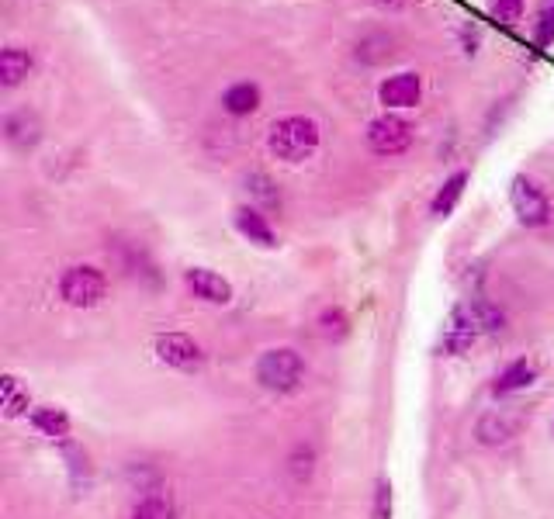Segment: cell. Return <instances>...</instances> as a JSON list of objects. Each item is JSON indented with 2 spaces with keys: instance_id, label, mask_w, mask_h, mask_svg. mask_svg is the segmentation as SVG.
I'll use <instances>...</instances> for the list:
<instances>
[{
  "instance_id": "d4e9b609",
  "label": "cell",
  "mask_w": 554,
  "mask_h": 519,
  "mask_svg": "<svg viewBox=\"0 0 554 519\" xmlns=\"http://www.w3.org/2000/svg\"><path fill=\"white\" fill-rule=\"evenodd\" d=\"M374 7H381V11H388V14H395V11H402L406 7V0H371Z\"/></svg>"
},
{
  "instance_id": "44dd1931",
  "label": "cell",
  "mask_w": 554,
  "mask_h": 519,
  "mask_svg": "<svg viewBox=\"0 0 554 519\" xmlns=\"http://www.w3.org/2000/svg\"><path fill=\"white\" fill-rule=\"evenodd\" d=\"M534 42L541 49H548L554 42V0H544L541 11H537V21H534Z\"/></svg>"
},
{
  "instance_id": "ac0fdd59",
  "label": "cell",
  "mask_w": 554,
  "mask_h": 519,
  "mask_svg": "<svg viewBox=\"0 0 554 519\" xmlns=\"http://www.w3.org/2000/svg\"><path fill=\"white\" fill-rule=\"evenodd\" d=\"M28 405H32L28 388H21V381L14 378V374H4V378H0V409H4V416L7 419L28 416Z\"/></svg>"
},
{
  "instance_id": "3957f363",
  "label": "cell",
  "mask_w": 554,
  "mask_h": 519,
  "mask_svg": "<svg viewBox=\"0 0 554 519\" xmlns=\"http://www.w3.org/2000/svg\"><path fill=\"white\" fill-rule=\"evenodd\" d=\"M257 381H260V388L277 391V395H288V391H295L305 381L302 353L291 350V346H274V350L260 353Z\"/></svg>"
},
{
  "instance_id": "ffe728a7",
  "label": "cell",
  "mask_w": 554,
  "mask_h": 519,
  "mask_svg": "<svg viewBox=\"0 0 554 519\" xmlns=\"http://www.w3.org/2000/svg\"><path fill=\"white\" fill-rule=\"evenodd\" d=\"M319 326H323V336H329V340H343L350 333V319L343 308H323Z\"/></svg>"
},
{
  "instance_id": "277c9868",
  "label": "cell",
  "mask_w": 554,
  "mask_h": 519,
  "mask_svg": "<svg viewBox=\"0 0 554 519\" xmlns=\"http://www.w3.org/2000/svg\"><path fill=\"white\" fill-rule=\"evenodd\" d=\"M104 295H108V277L91 263L66 267L63 277H59V298L73 308H94L104 302Z\"/></svg>"
},
{
  "instance_id": "7a4b0ae2",
  "label": "cell",
  "mask_w": 554,
  "mask_h": 519,
  "mask_svg": "<svg viewBox=\"0 0 554 519\" xmlns=\"http://www.w3.org/2000/svg\"><path fill=\"white\" fill-rule=\"evenodd\" d=\"M319 139H323V129H319L316 118L284 115L267 132V149L281 163H305L319 149Z\"/></svg>"
},
{
  "instance_id": "2e32d148",
  "label": "cell",
  "mask_w": 554,
  "mask_h": 519,
  "mask_svg": "<svg viewBox=\"0 0 554 519\" xmlns=\"http://www.w3.org/2000/svg\"><path fill=\"white\" fill-rule=\"evenodd\" d=\"M236 229H239V236L250 239V243H257V246H274V229H271V222H267V215H260L257 208H250V205L236 208Z\"/></svg>"
},
{
  "instance_id": "7c38bea8",
  "label": "cell",
  "mask_w": 554,
  "mask_h": 519,
  "mask_svg": "<svg viewBox=\"0 0 554 519\" xmlns=\"http://www.w3.org/2000/svg\"><path fill=\"white\" fill-rule=\"evenodd\" d=\"M260 104H264V90L253 80H239V84L226 87V94H222V111L232 118L253 115V111H260Z\"/></svg>"
},
{
  "instance_id": "7402d4cb",
  "label": "cell",
  "mask_w": 554,
  "mask_h": 519,
  "mask_svg": "<svg viewBox=\"0 0 554 519\" xmlns=\"http://www.w3.org/2000/svg\"><path fill=\"white\" fill-rule=\"evenodd\" d=\"M523 4H527V0H489V14L499 25H516L523 14Z\"/></svg>"
},
{
  "instance_id": "5bb4252c",
  "label": "cell",
  "mask_w": 554,
  "mask_h": 519,
  "mask_svg": "<svg viewBox=\"0 0 554 519\" xmlns=\"http://www.w3.org/2000/svg\"><path fill=\"white\" fill-rule=\"evenodd\" d=\"M28 423L35 426V433H42L46 440H70V416H66L63 409H56V405H35L32 412H28Z\"/></svg>"
},
{
  "instance_id": "ba28073f",
  "label": "cell",
  "mask_w": 554,
  "mask_h": 519,
  "mask_svg": "<svg viewBox=\"0 0 554 519\" xmlns=\"http://www.w3.org/2000/svg\"><path fill=\"white\" fill-rule=\"evenodd\" d=\"M378 101L385 104V111H406L416 108L423 101V77L416 70H402L392 73V77L381 80L378 87Z\"/></svg>"
},
{
  "instance_id": "8fae6325",
  "label": "cell",
  "mask_w": 554,
  "mask_h": 519,
  "mask_svg": "<svg viewBox=\"0 0 554 519\" xmlns=\"http://www.w3.org/2000/svg\"><path fill=\"white\" fill-rule=\"evenodd\" d=\"M516 433H520V416H513V412H506V409L485 412V416L478 419V426H475L478 443H485V447H499V443H509Z\"/></svg>"
},
{
  "instance_id": "603a6c76",
  "label": "cell",
  "mask_w": 554,
  "mask_h": 519,
  "mask_svg": "<svg viewBox=\"0 0 554 519\" xmlns=\"http://www.w3.org/2000/svg\"><path fill=\"white\" fill-rule=\"evenodd\" d=\"M66 464H70V478H73V485H87L91 481V464H87V454L80 447H66Z\"/></svg>"
},
{
  "instance_id": "5b68a950",
  "label": "cell",
  "mask_w": 554,
  "mask_h": 519,
  "mask_svg": "<svg viewBox=\"0 0 554 519\" xmlns=\"http://www.w3.org/2000/svg\"><path fill=\"white\" fill-rule=\"evenodd\" d=\"M364 139H368L374 156L392 160V156H402L409 146H413V125H409L406 118L395 115V111H385V115H378L374 122H368Z\"/></svg>"
},
{
  "instance_id": "9c48e42d",
  "label": "cell",
  "mask_w": 554,
  "mask_h": 519,
  "mask_svg": "<svg viewBox=\"0 0 554 519\" xmlns=\"http://www.w3.org/2000/svg\"><path fill=\"white\" fill-rule=\"evenodd\" d=\"M4 139L18 153H32L42 142V118L32 108H14L4 115Z\"/></svg>"
},
{
  "instance_id": "8992f818",
  "label": "cell",
  "mask_w": 554,
  "mask_h": 519,
  "mask_svg": "<svg viewBox=\"0 0 554 519\" xmlns=\"http://www.w3.org/2000/svg\"><path fill=\"white\" fill-rule=\"evenodd\" d=\"M509 201H513V212L527 229H541V225L551 222V201L544 194V187H537L530 177H513L509 184Z\"/></svg>"
},
{
  "instance_id": "52a82bcc",
  "label": "cell",
  "mask_w": 554,
  "mask_h": 519,
  "mask_svg": "<svg viewBox=\"0 0 554 519\" xmlns=\"http://www.w3.org/2000/svg\"><path fill=\"white\" fill-rule=\"evenodd\" d=\"M156 360L167 367H177V371H198L205 364V353L201 346L191 340L187 333H160L153 343Z\"/></svg>"
},
{
  "instance_id": "30bf717a",
  "label": "cell",
  "mask_w": 554,
  "mask_h": 519,
  "mask_svg": "<svg viewBox=\"0 0 554 519\" xmlns=\"http://www.w3.org/2000/svg\"><path fill=\"white\" fill-rule=\"evenodd\" d=\"M184 284L194 298H201V302H208V305H229L232 302V284L208 267L184 270Z\"/></svg>"
},
{
  "instance_id": "4fadbf2b",
  "label": "cell",
  "mask_w": 554,
  "mask_h": 519,
  "mask_svg": "<svg viewBox=\"0 0 554 519\" xmlns=\"http://www.w3.org/2000/svg\"><path fill=\"white\" fill-rule=\"evenodd\" d=\"M35 70V59L28 49H21V45H7L4 52H0V84L7 90L25 84L28 77H32Z\"/></svg>"
},
{
  "instance_id": "6da1fadb",
  "label": "cell",
  "mask_w": 554,
  "mask_h": 519,
  "mask_svg": "<svg viewBox=\"0 0 554 519\" xmlns=\"http://www.w3.org/2000/svg\"><path fill=\"white\" fill-rule=\"evenodd\" d=\"M503 322H506V315L499 312L496 305L482 302V298H475V302H468V305H458L444 326V350L464 353L468 346H475L482 340L485 333L503 329Z\"/></svg>"
},
{
  "instance_id": "9a60e30c",
  "label": "cell",
  "mask_w": 554,
  "mask_h": 519,
  "mask_svg": "<svg viewBox=\"0 0 554 519\" xmlns=\"http://www.w3.org/2000/svg\"><path fill=\"white\" fill-rule=\"evenodd\" d=\"M534 381H537V364L534 360H527V357H520V360H513V364H506L503 371H499L496 385H492V395L496 398L513 395V391L530 388Z\"/></svg>"
},
{
  "instance_id": "cb8c5ba5",
  "label": "cell",
  "mask_w": 554,
  "mask_h": 519,
  "mask_svg": "<svg viewBox=\"0 0 554 519\" xmlns=\"http://www.w3.org/2000/svg\"><path fill=\"white\" fill-rule=\"evenodd\" d=\"M374 519H392V481L378 478V488H374Z\"/></svg>"
},
{
  "instance_id": "e0dca14e",
  "label": "cell",
  "mask_w": 554,
  "mask_h": 519,
  "mask_svg": "<svg viewBox=\"0 0 554 519\" xmlns=\"http://www.w3.org/2000/svg\"><path fill=\"white\" fill-rule=\"evenodd\" d=\"M464 187H468V170H458V173H451V177L440 184V191L433 194V201H430V212L437 215V218H447L458 208V201H461V194H464Z\"/></svg>"
},
{
  "instance_id": "d6986e66",
  "label": "cell",
  "mask_w": 554,
  "mask_h": 519,
  "mask_svg": "<svg viewBox=\"0 0 554 519\" xmlns=\"http://www.w3.org/2000/svg\"><path fill=\"white\" fill-rule=\"evenodd\" d=\"M132 519H174V502H170L167 492L153 488V492H146L136 502V509H132Z\"/></svg>"
}]
</instances>
